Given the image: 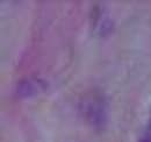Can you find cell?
Masks as SVG:
<instances>
[{"mask_svg":"<svg viewBox=\"0 0 151 142\" xmlns=\"http://www.w3.org/2000/svg\"><path fill=\"white\" fill-rule=\"evenodd\" d=\"M84 113L88 121L95 127L104 126L106 122V106L101 98H90L84 103Z\"/></svg>","mask_w":151,"mask_h":142,"instance_id":"cell-1","label":"cell"},{"mask_svg":"<svg viewBox=\"0 0 151 142\" xmlns=\"http://www.w3.org/2000/svg\"><path fill=\"white\" fill-rule=\"evenodd\" d=\"M17 92L20 97L22 98H28V97H32L34 94H36L37 92V85L32 82V80H28V79H23L21 80L18 86H17Z\"/></svg>","mask_w":151,"mask_h":142,"instance_id":"cell-2","label":"cell"},{"mask_svg":"<svg viewBox=\"0 0 151 142\" xmlns=\"http://www.w3.org/2000/svg\"><path fill=\"white\" fill-rule=\"evenodd\" d=\"M141 142H151L150 140H148V139H144V140H142Z\"/></svg>","mask_w":151,"mask_h":142,"instance_id":"cell-3","label":"cell"}]
</instances>
